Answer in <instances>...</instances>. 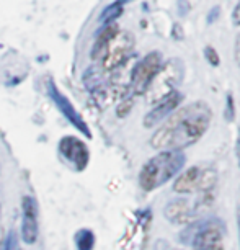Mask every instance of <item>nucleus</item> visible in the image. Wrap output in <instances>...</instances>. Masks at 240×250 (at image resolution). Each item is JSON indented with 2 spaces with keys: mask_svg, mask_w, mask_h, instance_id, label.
I'll use <instances>...</instances> for the list:
<instances>
[{
  "mask_svg": "<svg viewBox=\"0 0 240 250\" xmlns=\"http://www.w3.org/2000/svg\"><path fill=\"white\" fill-rule=\"evenodd\" d=\"M213 110L206 102H193L173 111L165 125L150 138V146L157 150H183L198 143L208 131Z\"/></svg>",
  "mask_w": 240,
  "mask_h": 250,
  "instance_id": "obj_1",
  "label": "nucleus"
},
{
  "mask_svg": "<svg viewBox=\"0 0 240 250\" xmlns=\"http://www.w3.org/2000/svg\"><path fill=\"white\" fill-rule=\"evenodd\" d=\"M186 162L181 150H163L149 159L139 172V185L144 191H154L178 175Z\"/></svg>",
  "mask_w": 240,
  "mask_h": 250,
  "instance_id": "obj_2",
  "label": "nucleus"
},
{
  "mask_svg": "<svg viewBox=\"0 0 240 250\" xmlns=\"http://www.w3.org/2000/svg\"><path fill=\"white\" fill-rule=\"evenodd\" d=\"M183 75H185V65H183L181 59H168L165 64H162L157 75L150 82L147 92L144 93L147 97V102L157 105L167 97H170L172 93H175L177 87L181 83Z\"/></svg>",
  "mask_w": 240,
  "mask_h": 250,
  "instance_id": "obj_3",
  "label": "nucleus"
},
{
  "mask_svg": "<svg viewBox=\"0 0 240 250\" xmlns=\"http://www.w3.org/2000/svg\"><path fill=\"white\" fill-rule=\"evenodd\" d=\"M162 64H163L162 54L157 53V51H152V53H149L142 61H139L134 65L133 70H131V79H129V87L134 95H144L147 92L150 82L157 75Z\"/></svg>",
  "mask_w": 240,
  "mask_h": 250,
  "instance_id": "obj_4",
  "label": "nucleus"
},
{
  "mask_svg": "<svg viewBox=\"0 0 240 250\" xmlns=\"http://www.w3.org/2000/svg\"><path fill=\"white\" fill-rule=\"evenodd\" d=\"M134 36L129 31H118L116 36L106 46V51L101 58V67L105 70H115L121 67L133 53Z\"/></svg>",
  "mask_w": 240,
  "mask_h": 250,
  "instance_id": "obj_5",
  "label": "nucleus"
},
{
  "mask_svg": "<svg viewBox=\"0 0 240 250\" xmlns=\"http://www.w3.org/2000/svg\"><path fill=\"white\" fill-rule=\"evenodd\" d=\"M190 230H193L190 245H193L195 250H211L222 245L224 228L216 221L193 224Z\"/></svg>",
  "mask_w": 240,
  "mask_h": 250,
  "instance_id": "obj_6",
  "label": "nucleus"
},
{
  "mask_svg": "<svg viewBox=\"0 0 240 250\" xmlns=\"http://www.w3.org/2000/svg\"><path fill=\"white\" fill-rule=\"evenodd\" d=\"M59 154L65 159V162L74 165L75 170H83L90 160V152L83 141L74 136H64L59 143Z\"/></svg>",
  "mask_w": 240,
  "mask_h": 250,
  "instance_id": "obj_7",
  "label": "nucleus"
},
{
  "mask_svg": "<svg viewBox=\"0 0 240 250\" xmlns=\"http://www.w3.org/2000/svg\"><path fill=\"white\" fill-rule=\"evenodd\" d=\"M48 93H49V97L53 98V102L58 105V108L64 115V118H67V121L72 123V126H75L79 131H82L83 134L90 138V129H88L87 123L83 121V118L80 116V113H77V110L74 108V105L70 103L69 98L59 90L58 85H56L51 79L48 80Z\"/></svg>",
  "mask_w": 240,
  "mask_h": 250,
  "instance_id": "obj_8",
  "label": "nucleus"
},
{
  "mask_svg": "<svg viewBox=\"0 0 240 250\" xmlns=\"http://www.w3.org/2000/svg\"><path fill=\"white\" fill-rule=\"evenodd\" d=\"M21 239L28 245H33L40 235V226H38V203L33 196L21 198Z\"/></svg>",
  "mask_w": 240,
  "mask_h": 250,
  "instance_id": "obj_9",
  "label": "nucleus"
},
{
  "mask_svg": "<svg viewBox=\"0 0 240 250\" xmlns=\"http://www.w3.org/2000/svg\"><path fill=\"white\" fill-rule=\"evenodd\" d=\"M181 100H183V95L177 90L175 93H172L170 97H167L165 100L157 103L155 108H152V110L144 116V121H142L144 128H154V126H157L160 121H163L167 116H170L172 113L177 110Z\"/></svg>",
  "mask_w": 240,
  "mask_h": 250,
  "instance_id": "obj_10",
  "label": "nucleus"
},
{
  "mask_svg": "<svg viewBox=\"0 0 240 250\" xmlns=\"http://www.w3.org/2000/svg\"><path fill=\"white\" fill-rule=\"evenodd\" d=\"M163 216L167 221L173 224H190L195 219L193 205L188 200H175L170 201L163 209Z\"/></svg>",
  "mask_w": 240,
  "mask_h": 250,
  "instance_id": "obj_11",
  "label": "nucleus"
},
{
  "mask_svg": "<svg viewBox=\"0 0 240 250\" xmlns=\"http://www.w3.org/2000/svg\"><path fill=\"white\" fill-rule=\"evenodd\" d=\"M200 168L201 167H190L173 182V191L178 195H188L198 190V180H200Z\"/></svg>",
  "mask_w": 240,
  "mask_h": 250,
  "instance_id": "obj_12",
  "label": "nucleus"
},
{
  "mask_svg": "<svg viewBox=\"0 0 240 250\" xmlns=\"http://www.w3.org/2000/svg\"><path fill=\"white\" fill-rule=\"evenodd\" d=\"M118 31H120V28H118L115 23H110V25H105V28L98 33L95 44H93V49H92V54H90L93 61H101L103 54H105V51H106V46L110 44V41L116 36Z\"/></svg>",
  "mask_w": 240,
  "mask_h": 250,
  "instance_id": "obj_13",
  "label": "nucleus"
},
{
  "mask_svg": "<svg viewBox=\"0 0 240 250\" xmlns=\"http://www.w3.org/2000/svg\"><path fill=\"white\" fill-rule=\"evenodd\" d=\"M218 170L214 167H201L200 168V180H198V190L200 193H213L218 185Z\"/></svg>",
  "mask_w": 240,
  "mask_h": 250,
  "instance_id": "obj_14",
  "label": "nucleus"
},
{
  "mask_svg": "<svg viewBox=\"0 0 240 250\" xmlns=\"http://www.w3.org/2000/svg\"><path fill=\"white\" fill-rule=\"evenodd\" d=\"M123 7H124V0L111 3V5L103 8V12L100 13V18H98V20H100L103 25H110V23H113L123 15V10H124Z\"/></svg>",
  "mask_w": 240,
  "mask_h": 250,
  "instance_id": "obj_15",
  "label": "nucleus"
},
{
  "mask_svg": "<svg viewBox=\"0 0 240 250\" xmlns=\"http://www.w3.org/2000/svg\"><path fill=\"white\" fill-rule=\"evenodd\" d=\"M75 244H77V250H93L95 247V234L88 229L79 230L75 235Z\"/></svg>",
  "mask_w": 240,
  "mask_h": 250,
  "instance_id": "obj_16",
  "label": "nucleus"
},
{
  "mask_svg": "<svg viewBox=\"0 0 240 250\" xmlns=\"http://www.w3.org/2000/svg\"><path fill=\"white\" fill-rule=\"evenodd\" d=\"M133 106H134V100L131 97L128 98H123V100L120 102V105H118L116 108V115L120 116V118H124V116H128L131 110H133Z\"/></svg>",
  "mask_w": 240,
  "mask_h": 250,
  "instance_id": "obj_17",
  "label": "nucleus"
},
{
  "mask_svg": "<svg viewBox=\"0 0 240 250\" xmlns=\"http://www.w3.org/2000/svg\"><path fill=\"white\" fill-rule=\"evenodd\" d=\"M204 58L211 65H219V62H220V58H219L218 51H216L213 46H206V48H204Z\"/></svg>",
  "mask_w": 240,
  "mask_h": 250,
  "instance_id": "obj_18",
  "label": "nucleus"
},
{
  "mask_svg": "<svg viewBox=\"0 0 240 250\" xmlns=\"http://www.w3.org/2000/svg\"><path fill=\"white\" fill-rule=\"evenodd\" d=\"M225 118H227V121H234V118H235V106H234L232 93H229V95H227V108H225Z\"/></svg>",
  "mask_w": 240,
  "mask_h": 250,
  "instance_id": "obj_19",
  "label": "nucleus"
},
{
  "mask_svg": "<svg viewBox=\"0 0 240 250\" xmlns=\"http://www.w3.org/2000/svg\"><path fill=\"white\" fill-rule=\"evenodd\" d=\"M232 21H234V25H240V2L237 3V7H235L232 12Z\"/></svg>",
  "mask_w": 240,
  "mask_h": 250,
  "instance_id": "obj_20",
  "label": "nucleus"
},
{
  "mask_svg": "<svg viewBox=\"0 0 240 250\" xmlns=\"http://www.w3.org/2000/svg\"><path fill=\"white\" fill-rule=\"evenodd\" d=\"M235 155H237V162L240 167V128L237 131V143H235Z\"/></svg>",
  "mask_w": 240,
  "mask_h": 250,
  "instance_id": "obj_21",
  "label": "nucleus"
},
{
  "mask_svg": "<svg viewBox=\"0 0 240 250\" xmlns=\"http://www.w3.org/2000/svg\"><path fill=\"white\" fill-rule=\"evenodd\" d=\"M235 61L240 65V35L237 36V41H235Z\"/></svg>",
  "mask_w": 240,
  "mask_h": 250,
  "instance_id": "obj_22",
  "label": "nucleus"
},
{
  "mask_svg": "<svg viewBox=\"0 0 240 250\" xmlns=\"http://www.w3.org/2000/svg\"><path fill=\"white\" fill-rule=\"evenodd\" d=\"M219 13H220V8H219V7H214V8H213V12L209 13L208 21H209V23H213V21H214V18H216V17H219Z\"/></svg>",
  "mask_w": 240,
  "mask_h": 250,
  "instance_id": "obj_23",
  "label": "nucleus"
},
{
  "mask_svg": "<svg viewBox=\"0 0 240 250\" xmlns=\"http://www.w3.org/2000/svg\"><path fill=\"white\" fill-rule=\"evenodd\" d=\"M237 229H239V244H240V205L237 206Z\"/></svg>",
  "mask_w": 240,
  "mask_h": 250,
  "instance_id": "obj_24",
  "label": "nucleus"
},
{
  "mask_svg": "<svg viewBox=\"0 0 240 250\" xmlns=\"http://www.w3.org/2000/svg\"><path fill=\"white\" fill-rule=\"evenodd\" d=\"M211 250H224V249H222V245H219V247H216V249H211Z\"/></svg>",
  "mask_w": 240,
  "mask_h": 250,
  "instance_id": "obj_25",
  "label": "nucleus"
},
{
  "mask_svg": "<svg viewBox=\"0 0 240 250\" xmlns=\"http://www.w3.org/2000/svg\"><path fill=\"white\" fill-rule=\"evenodd\" d=\"M170 250H177V249H170Z\"/></svg>",
  "mask_w": 240,
  "mask_h": 250,
  "instance_id": "obj_26",
  "label": "nucleus"
}]
</instances>
